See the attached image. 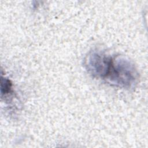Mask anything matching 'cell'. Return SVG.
Listing matches in <instances>:
<instances>
[{
  "mask_svg": "<svg viewBox=\"0 0 148 148\" xmlns=\"http://www.w3.org/2000/svg\"><path fill=\"white\" fill-rule=\"evenodd\" d=\"M1 95L6 97L12 92V83L8 78L1 77Z\"/></svg>",
  "mask_w": 148,
  "mask_h": 148,
  "instance_id": "2",
  "label": "cell"
},
{
  "mask_svg": "<svg viewBox=\"0 0 148 148\" xmlns=\"http://www.w3.org/2000/svg\"><path fill=\"white\" fill-rule=\"evenodd\" d=\"M94 77L110 85L129 89L137 84L139 73L129 58L120 55L112 56L102 51L95 61Z\"/></svg>",
  "mask_w": 148,
  "mask_h": 148,
  "instance_id": "1",
  "label": "cell"
}]
</instances>
